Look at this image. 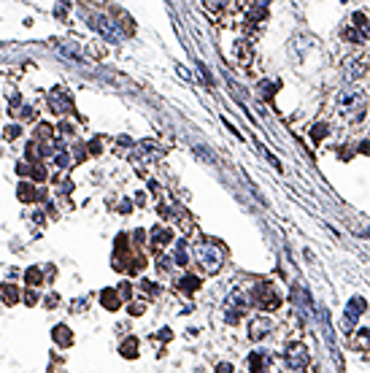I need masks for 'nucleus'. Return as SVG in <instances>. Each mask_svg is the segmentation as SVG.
<instances>
[{"mask_svg": "<svg viewBox=\"0 0 370 373\" xmlns=\"http://www.w3.org/2000/svg\"><path fill=\"white\" fill-rule=\"evenodd\" d=\"M195 254H197V260H200V265L205 268L208 273L219 271V265H222V254H219V249H216V246H211V244L197 246V249H195Z\"/></svg>", "mask_w": 370, "mask_h": 373, "instance_id": "obj_1", "label": "nucleus"}, {"mask_svg": "<svg viewBox=\"0 0 370 373\" xmlns=\"http://www.w3.org/2000/svg\"><path fill=\"white\" fill-rule=\"evenodd\" d=\"M287 362L295 370H303L308 365V349L303 346V343H295V346H289V352H287Z\"/></svg>", "mask_w": 370, "mask_h": 373, "instance_id": "obj_2", "label": "nucleus"}, {"mask_svg": "<svg viewBox=\"0 0 370 373\" xmlns=\"http://www.w3.org/2000/svg\"><path fill=\"white\" fill-rule=\"evenodd\" d=\"M365 311V300L362 298H354L352 303L346 305V314H343V327L346 330H352L354 324H357V319H359V314Z\"/></svg>", "mask_w": 370, "mask_h": 373, "instance_id": "obj_3", "label": "nucleus"}, {"mask_svg": "<svg viewBox=\"0 0 370 373\" xmlns=\"http://www.w3.org/2000/svg\"><path fill=\"white\" fill-rule=\"evenodd\" d=\"M243 309H246V295L243 292H233L230 300H227V319H230V322L241 319Z\"/></svg>", "mask_w": 370, "mask_h": 373, "instance_id": "obj_4", "label": "nucleus"}, {"mask_svg": "<svg viewBox=\"0 0 370 373\" xmlns=\"http://www.w3.org/2000/svg\"><path fill=\"white\" fill-rule=\"evenodd\" d=\"M257 300H260L262 309L273 311L279 305V295H276V290H273L270 284H262V287H257Z\"/></svg>", "mask_w": 370, "mask_h": 373, "instance_id": "obj_5", "label": "nucleus"}, {"mask_svg": "<svg viewBox=\"0 0 370 373\" xmlns=\"http://www.w3.org/2000/svg\"><path fill=\"white\" fill-rule=\"evenodd\" d=\"M54 341L60 343V346H71V343H73V333L65 327V324H57V327H54Z\"/></svg>", "mask_w": 370, "mask_h": 373, "instance_id": "obj_6", "label": "nucleus"}, {"mask_svg": "<svg viewBox=\"0 0 370 373\" xmlns=\"http://www.w3.org/2000/svg\"><path fill=\"white\" fill-rule=\"evenodd\" d=\"M100 303L106 305L108 311H117V309H119V295L113 292V290H103V292H100Z\"/></svg>", "mask_w": 370, "mask_h": 373, "instance_id": "obj_7", "label": "nucleus"}, {"mask_svg": "<svg viewBox=\"0 0 370 373\" xmlns=\"http://www.w3.org/2000/svg\"><path fill=\"white\" fill-rule=\"evenodd\" d=\"M249 365H251V373H265V368H268V355H265V352H260V355L254 352Z\"/></svg>", "mask_w": 370, "mask_h": 373, "instance_id": "obj_8", "label": "nucleus"}, {"mask_svg": "<svg viewBox=\"0 0 370 373\" xmlns=\"http://www.w3.org/2000/svg\"><path fill=\"white\" fill-rule=\"evenodd\" d=\"M268 330H270V322L268 319H257L251 324V338H265V336H268Z\"/></svg>", "mask_w": 370, "mask_h": 373, "instance_id": "obj_9", "label": "nucleus"}, {"mask_svg": "<svg viewBox=\"0 0 370 373\" xmlns=\"http://www.w3.org/2000/svg\"><path fill=\"white\" fill-rule=\"evenodd\" d=\"M178 287H181V292H187V295H192L197 287H200V279L197 276H184L181 281H178Z\"/></svg>", "mask_w": 370, "mask_h": 373, "instance_id": "obj_10", "label": "nucleus"}, {"mask_svg": "<svg viewBox=\"0 0 370 373\" xmlns=\"http://www.w3.org/2000/svg\"><path fill=\"white\" fill-rule=\"evenodd\" d=\"M0 295H3L6 303H16L19 300V290L14 284H3V287H0Z\"/></svg>", "mask_w": 370, "mask_h": 373, "instance_id": "obj_11", "label": "nucleus"}, {"mask_svg": "<svg viewBox=\"0 0 370 373\" xmlns=\"http://www.w3.org/2000/svg\"><path fill=\"white\" fill-rule=\"evenodd\" d=\"M19 173H22V176H33L35 181L46 179V170L43 168H30V165H19Z\"/></svg>", "mask_w": 370, "mask_h": 373, "instance_id": "obj_12", "label": "nucleus"}, {"mask_svg": "<svg viewBox=\"0 0 370 373\" xmlns=\"http://www.w3.org/2000/svg\"><path fill=\"white\" fill-rule=\"evenodd\" d=\"M122 357H138V338H130L122 343Z\"/></svg>", "mask_w": 370, "mask_h": 373, "instance_id": "obj_13", "label": "nucleus"}, {"mask_svg": "<svg viewBox=\"0 0 370 373\" xmlns=\"http://www.w3.org/2000/svg\"><path fill=\"white\" fill-rule=\"evenodd\" d=\"M19 198H25L27 203H30V200H35L38 195H35V189H33V187H30V184H27V181H25V184H19Z\"/></svg>", "mask_w": 370, "mask_h": 373, "instance_id": "obj_14", "label": "nucleus"}, {"mask_svg": "<svg viewBox=\"0 0 370 373\" xmlns=\"http://www.w3.org/2000/svg\"><path fill=\"white\" fill-rule=\"evenodd\" d=\"M325 136H327V124H316V127L311 130V138H314V143H319Z\"/></svg>", "mask_w": 370, "mask_h": 373, "instance_id": "obj_15", "label": "nucleus"}, {"mask_svg": "<svg viewBox=\"0 0 370 373\" xmlns=\"http://www.w3.org/2000/svg\"><path fill=\"white\" fill-rule=\"evenodd\" d=\"M41 279H43V273L38 271V268H33V271H27V284H30V287H35V284L41 281Z\"/></svg>", "mask_w": 370, "mask_h": 373, "instance_id": "obj_16", "label": "nucleus"}, {"mask_svg": "<svg viewBox=\"0 0 370 373\" xmlns=\"http://www.w3.org/2000/svg\"><path fill=\"white\" fill-rule=\"evenodd\" d=\"M170 238H173V235H170L168 230H154V241H157V244H168Z\"/></svg>", "mask_w": 370, "mask_h": 373, "instance_id": "obj_17", "label": "nucleus"}, {"mask_svg": "<svg viewBox=\"0 0 370 373\" xmlns=\"http://www.w3.org/2000/svg\"><path fill=\"white\" fill-rule=\"evenodd\" d=\"M176 260H178V265H187V252H184V246L176 249Z\"/></svg>", "mask_w": 370, "mask_h": 373, "instance_id": "obj_18", "label": "nucleus"}, {"mask_svg": "<svg viewBox=\"0 0 370 373\" xmlns=\"http://www.w3.org/2000/svg\"><path fill=\"white\" fill-rule=\"evenodd\" d=\"M16 136H19V127H8V130H6V138H8V141H14Z\"/></svg>", "mask_w": 370, "mask_h": 373, "instance_id": "obj_19", "label": "nucleus"}, {"mask_svg": "<svg viewBox=\"0 0 370 373\" xmlns=\"http://www.w3.org/2000/svg\"><path fill=\"white\" fill-rule=\"evenodd\" d=\"M216 370H219V373H233V365H227V362H222V365L216 368Z\"/></svg>", "mask_w": 370, "mask_h": 373, "instance_id": "obj_20", "label": "nucleus"}, {"mask_svg": "<svg viewBox=\"0 0 370 373\" xmlns=\"http://www.w3.org/2000/svg\"><path fill=\"white\" fill-rule=\"evenodd\" d=\"M127 311H132V314H135V317H138V314H144V305H130Z\"/></svg>", "mask_w": 370, "mask_h": 373, "instance_id": "obj_21", "label": "nucleus"}]
</instances>
